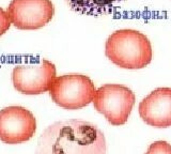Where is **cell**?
<instances>
[{
  "mask_svg": "<svg viewBox=\"0 0 171 154\" xmlns=\"http://www.w3.org/2000/svg\"><path fill=\"white\" fill-rule=\"evenodd\" d=\"M35 154H107L104 133L84 120H61L41 134Z\"/></svg>",
  "mask_w": 171,
  "mask_h": 154,
  "instance_id": "6da1fadb",
  "label": "cell"
},
{
  "mask_svg": "<svg viewBox=\"0 0 171 154\" xmlns=\"http://www.w3.org/2000/svg\"><path fill=\"white\" fill-rule=\"evenodd\" d=\"M105 55L121 69L140 70L151 63L153 51L145 34L135 29H119L107 38Z\"/></svg>",
  "mask_w": 171,
  "mask_h": 154,
  "instance_id": "7a4b0ae2",
  "label": "cell"
},
{
  "mask_svg": "<svg viewBox=\"0 0 171 154\" xmlns=\"http://www.w3.org/2000/svg\"><path fill=\"white\" fill-rule=\"evenodd\" d=\"M95 92L93 82L82 74L56 77L49 90L53 103L68 110H77L88 106L93 102Z\"/></svg>",
  "mask_w": 171,
  "mask_h": 154,
  "instance_id": "3957f363",
  "label": "cell"
},
{
  "mask_svg": "<svg viewBox=\"0 0 171 154\" xmlns=\"http://www.w3.org/2000/svg\"><path fill=\"white\" fill-rule=\"evenodd\" d=\"M136 103V95L128 87L108 84L99 87L93 100L94 108L111 125L125 124Z\"/></svg>",
  "mask_w": 171,
  "mask_h": 154,
  "instance_id": "277c9868",
  "label": "cell"
},
{
  "mask_svg": "<svg viewBox=\"0 0 171 154\" xmlns=\"http://www.w3.org/2000/svg\"><path fill=\"white\" fill-rule=\"evenodd\" d=\"M56 77V65L47 59H42L40 63L18 64L12 71L14 89L25 95H39L49 91Z\"/></svg>",
  "mask_w": 171,
  "mask_h": 154,
  "instance_id": "5b68a950",
  "label": "cell"
},
{
  "mask_svg": "<svg viewBox=\"0 0 171 154\" xmlns=\"http://www.w3.org/2000/svg\"><path fill=\"white\" fill-rule=\"evenodd\" d=\"M36 132V119L23 106L0 109V140L7 144L29 141Z\"/></svg>",
  "mask_w": 171,
  "mask_h": 154,
  "instance_id": "8992f818",
  "label": "cell"
},
{
  "mask_svg": "<svg viewBox=\"0 0 171 154\" xmlns=\"http://www.w3.org/2000/svg\"><path fill=\"white\" fill-rule=\"evenodd\" d=\"M7 12L15 28L36 30L53 19L55 7L51 0H12Z\"/></svg>",
  "mask_w": 171,
  "mask_h": 154,
  "instance_id": "52a82bcc",
  "label": "cell"
},
{
  "mask_svg": "<svg viewBox=\"0 0 171 154\" xmlns=\"http://www.w3.org/2000/svg\"><path fill=\"white\" fill-rule=\"evenodd\" d=\"M138 111L143 122L153 128L171 126V88L153 90L140 102Z\"/></svg>",
  "mask_w": 171,
  "mask_h": 154,
  "instance_id": "ba28073f",
  "label": "cell"
},
{
  "mask_svg": "<svg viewBox=\"0 0 171 154\" xmlns=\"http://www.w3.org/2000/svg\"><path fill=\"white\" fill-rule=\"evenodd\" d=\"M71 10L89 16H102L115 12L125 0H66Z\"/></svg>",
  "mask_w": 171,
  "mask_h": 154,
  "instance_id": "9c48e42d",
  "label": "cell"
},
{
  "mask_svg": "<svg viewBox=\"0 0 171 154\" xmlns=\"http://www.w3.org/2000/svg\"><path fill=\"white\" fill-rule=\"evenodd\" d=\"M145 154H171V144L165 140L151 143Z\"/></svg>",
  "mask_w": 171,
  "mask_h": 154,
  "instance_id": "30bf717a",
  "label": "cell"
},
{
  "mask_svg": "<svg viewBox=\"0 0 171 154\" xmlns=\"http://www.w3.org/2000/svg\"><path fill=\"white\" fill-rule=\"evenodd\" d=\"M11 19L7 11L0 8V36L3 35L11 27Z\"/></svg>",
  "mask_w": 171,
  "mask_h": 154,
  "instance_id": "8fae6325",
  "label": "cell"
}]
</instances>
